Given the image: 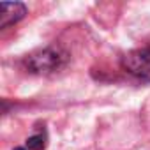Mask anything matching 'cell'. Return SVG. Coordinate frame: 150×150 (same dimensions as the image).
Returning <instances> with one entry per match:
<instances>
[{"mask_svg":"<svg viewBox=\"0 0 150 150\" xmlns=\"http://www.w3.org/2000/svg\"><path fill=\"white\" fill-rule=\"evenodd\" d=\"M46 141H48V136H46V131L42 129V131H39L37 134H34L27 139V148L28 150H44Z\"/></svg>","mask_w":150,"mask_h":150,"instance_id":"cell-4","label":"cell"},{"mask_svg":"<svg viewBox=\"0 0 150 150\" xmlns=\"http://www.w3.org/2000/svg\"><path fill=\"white\" fill-rule=\"evenodd\" d=\"M67 62V53L60 48H42L23 58V67L32 74H51L60 71Z\"/></svg>","mask_w":150,"mask_h":150,"instance_id":"cell-1","label":"cell"},{"mask_svg":"<svg viewBox=\"0 0 150 150\" xmlns=\"http://www.w3.org/2000/svg\"><path fill=\"white\" fill-rule=\"evenodd\" d=\"M14 150H27V148H23V146H16Z\"/></svg>","mask_w":150,"mask_h":150,"instance_id":"cell-5","label":"cell"},{"mask_svg":"<svg viewBox=\"0 0 150 150\" xmlns=\"http://www.w3.org/2000/svg\"><path fill=\"white\" fill-rule=\"evenodd\" d=\"M122 69L131 76L150 81V46L138 48L122 57Z\"/></svg>","mask_w":150,"mask_h":150,"instance_id":"cell-2","label":"cell"},{"mask_svg":"<svg viewBox=\"0 0 150 150\" xmlns=\"http://www.w3.org/2000/svg\"><path fill=\"white\" fill-rule=\"evenodd\" d=\"M27 14V6L21 2H4L0 4V28H7L18 23Z\"/></svg>","mask_w":150,"mask_h":150,"instance_id":"cell-3","label":"cell"}]
</instances>
